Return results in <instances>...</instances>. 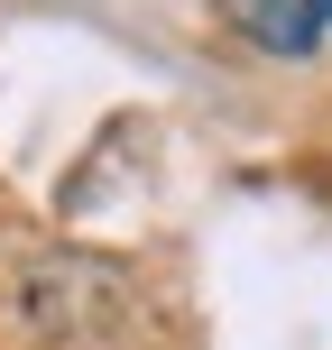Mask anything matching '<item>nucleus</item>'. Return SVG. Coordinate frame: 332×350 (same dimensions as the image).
Listing matches in <instances>:
<instances>
[{
  "instance_id": "f257e3e1",
  "label": "nucleus",
  "mask_w": 332,
  "mask_h": 350,
  "mask_svg": "<svg viewBox=\"0 0 332 350\" xmlns=\"http://www.w3.org/2000/svg\"><path fill=\"white\" fill-rule=\"evenodd\" d=\"M222 18L268 55H314L332 28V0H222Z\"/></svg>"
}]
</instances>
